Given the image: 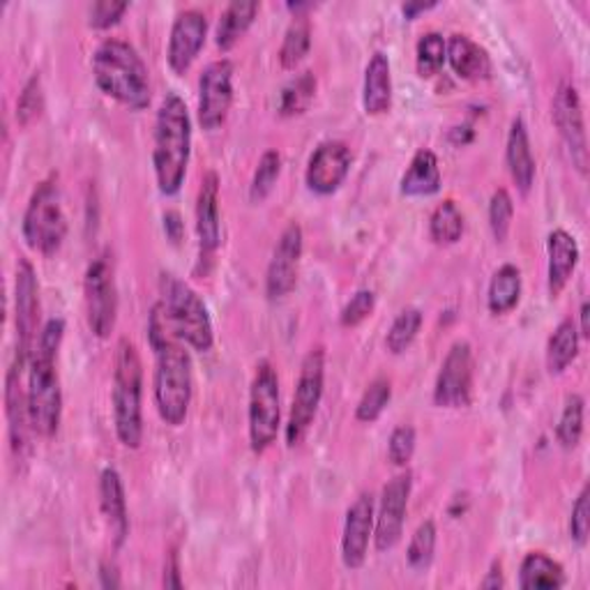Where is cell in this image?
<instances>
[{"label":"cell","mask_w":590,"mask_h":590,"mask_svg":"<svg viewBox=\"0 0 590 590\" xmlns=\"http://www.w3.org/2000/svg\"><path fill=\"white\" fill-rule=\"evenodd\" d=\"M553 125L563 138V144L570 153L572 166L581 176L588 174V134H586V118L581 95L572 81H563L558 86L551 104Z\"/></svg>","instance_id":"obj_12"},{"label":"cell","mask_w":590,"mask_h":590,"mask_svg":"<svg viewBox=\"0 0 590 590\" xmlns=\"http://www.w3.org/2000/svg\"><path fill=\"white\" fill-rule=\"evenodd\" d=\"M376 500L370 491H362L346 510L342 530V563L349 570H360L368 560L370 542L374 540Z\"/></svg>","instance_id":"obj_19"},{"label":"cell","mask_w":590,"mask_h":590,"mask_svg":"<svg viewBox=\"0 0 590 590\" xmlns=\"http://www.w3.org/2000/svg\"><path fill=\"white\" fill-rule=\"evenodd\" d=\"M402 194L411 196V199H423V196H434L441 189V166L438 157L429 148H420L406 174L402 176Z\"/></svg>","instance_id":"obj_28"},{"label":"cell","mask_w":590,"mask_h":590,"mask_svg":"<svg viewBox=\"0 0 590 590\" xmlns=\"http://www.w3.org/2000/svg\"><path fill=\"white\" fill-rule=\"evenodd\" d=\"M447 63L464 81H487L491 76V59L487 49L462 33L447 40Z\"/></svg>","instance_id":"obj_25"},{"label":"cell","mask_w":590,"mask_h":590,"mask_svg":"<svg viewBox=\"0 0 590 590\" xmlns=\"http://www.w3.org/2000/svg\"><path fill=\"white\" fill-rule=\"evenodd\" d=\"M312 49V23L307 17H293L289 23L282 46H279V63L284 70H296Z\"/></svg>","instance_id":"obj_34"},{"label":"cell","mask_w":590,"mask_h":590,"mask_svg":"<svg viewBox=\"0 0 590 590\" xmlns=\"http://www.w3.org/2000/svg\"><path fill=\"white\" fill-rule=\"evenodd\" d=\"M449 142H455L457 146H466L473 142V130L468 125L464 127H455L453 132H449Z\"/></svg>","instance_id":"obj_52"},{"label":"cell","mask_w":590,"mask_h":590,"mask_svg":"<svg viewBox=\"0 0 590 590\" xmlns=\"http://www.w3.org/2000/svg\"><path fill=\"white\" fill-rule=\"evenodd\" d=\"M588 532H590V489L586 485L579 491L577 500H575L572 517H570V538L579 547H586L588 545Z\"/></svg>","instance_id":"obj_45"},{"label":"cell","mask_w":590,"mask_h":590,"mask_svg":"<svg viewBox=\"0 0 590 590\" xmlns=\"http://www.w3.org/2000/svg\"><path fill=\"white\" fill-rule=\"evenodd\" d=\"M164 231H166L168 240L180 242V238L185 234V224H183V217L176 210L164 213Z\"/></svg>","instance_id":"obj_48"},{"label":"cell","mask_w":590,"mask_h":590,"mask_svg":"<svg viewBox=\"0 0 590 590\" xmlns=\"http://www.w3.org/2000/svg\"><path fill=\"white\" fill-rule=\"evenodd\" d=\"M445 63H447V40L441 33L432 31L417 40L415 70L420 76L423 79L436 76Z\"/></svg>","instance_id":"obj_36"},{"label":"cell","mask_w":590,"mask_h":590,"mask_svg":"<svg viewBox=\"0 0 590 590\" xmlns=\"http://www.w3.org/2000/svg\"><path fill=\"white\" fill-rule=\"evenodd\" d=\"M434 8H436V3H404V6H402V14H404L408 21H413V19H417L420 14H425V12L434 10Z\"/></svg>","instance_id":"obj_51"},{"label":"cell","mask_w":590,"mask_h":590,"mask_svg":"<svg viewBox=\"0 0 590 590\" xmlns=\"http://www.w3.org/2000/svg\"><path fill=\"white\" fill-rule=\"evenodd\" d=\"M234 63L229 59L213 61L199 79V123L206 132L219 130L234 106Z\"/></svg>","instance_id":"obj_15"},{"label":"cell","mask_w":590,"mask_h":590,"mask_svg":"<svg viewBox=\"0 0 590 590\" xmlns=\"http://www.w3.org/2000/svg\"><path fill=\"white\" fill-rule=\"evenodd\" d=\"M415 443H417V436L411 425L397 427L390 434V441H387V462L397 468H406L415 455Z\"/></svg>","instance_id":"obj_44"},{"label":"cell","mask_w":590,"mask_h":590,"mask_svg":"<svg viewBox=\"0 0 590 590\" xmlns=\"http://www.w3.org/2000/svg\"><path fill=\"white\" fill-rule=\"evenodd\" d=\"M505 162H508L517 189L526 196L532 183H536V157L530 151V136L524 118H515L510 125L508 144H505Z\"/></svg>","instance_id":"obj_26"},{"label":"cell","mask_w":590,"mask_h":590,"mask_svg":"<svg viewBox=\"0 0 590 590\" xmlns=\"http://www.w3.org/2000/svg\"><path fill=\"white\" fill-rule=\"evenodd\" d=\"M130 10V3H118V0H97L89 10V23L97 31H106V28L116 25L123 14Z\"/></svg>","instance_id":"obj_46"},{"label":"cell","mask_w":590,"mask_h":590,"mask_svg":"<svg viewBox=\"0 0 590 590\" xmlns=\"http://www.w3.org/2000/svg\"><path fill=\"white\" fill-rule=\"evenodd\" d=\"M279 425H282V397H279V376L268 360L257 364L255 379L249 387L247 429L249 447L255 455H263L277 441Z\"/></svg>","instance_id":"obj_8"},{"label":"cell","mask_w":590,"mask_h":590,"mask_svg":"<svg viewBox=\"0 0 590 590\" xmlns=\"http://www.w3.org/2000/svg\"><path fill=\"white\" fill-rule=\"evenodd\" d=\"M100 577H102V586L104 588H118L121 579H118V570L111 566V563H102L100 568Z\"/></svg>","instance_id":"obj_50"},{"label":"cell","mask_w":590,"mask_h":590,"mask_svg":"<svg viewBox=\"0 0 590 590\" xmlns=\"http://www.w3.org/2000/svg\"><path fill=\"white\" fill-rule=\"evenodd\" d=\"M83 300H86L89 328L100 340L111 337L118 321V287L116 270L108 255L91 261L83 277Z\"/></svg>","instance_id":"obj_10"},{"label":"cell","mask_w":590,"mask_h":590,"mask_svg":"<svg viewBox=\"0 0 590 590\" xmlns=\"http://www.w3.org/2000/svg\"><path fill=\"white\" fill-rule=\"evenodd\" d=\"M579 259L581 251L575 236L566 229H553L547 238V287L551 298H558L566 291Z\"/></svg>","instance_id":"obj_23"},{"label":"cell","mask_w":590,"mask_h":590,"mask_svg":"<svg viewBox=\"0 0 590 590\" xmlns=\"http://www.w3.org/2000/svg\"><path fill=\"white\" fill-rule=\"evenodd\" d=\"M282 176V155L279 151H266L257 164V172L249 183V201L263 204Z\"/></svg>","instance_id":"obj_38"},{"label":"cell","mask_w":590,"mask_h":590,"mask_svg":"<svg viewBox=\"0 0 590 590\" xmlns=\"http://www.w3.org/2000/svg\"><path fill=\"white\" fill-rule=\"evenodd\" d=\"M392 106V68L387 53L376 51L368 70H364L362 83V108L368 116H383Z\"/></svg>","instance_id":"obj_24"},{"label":"cell","mask_w":590,"mask_h":590,"mask_svg":"<svg viewBox=\"0 0 590 590\" xmlns=\"http://www.w3.org/2000/svg\"><path fill=\"white\" fill-rule=\"evenodd\" d=\"M466 229V221H464V213L459 210V206L453 199H445L443 204H438L429 217V236L436 245L447 247V245H457L464 236Z\"/></svg>","instance_id":"obj_33"},{"label":"cell","mask_w":590,"mask_h":590,"mask_svg":"<svg viewBox=\"0 0 590 590\" xmlns=\"http://www.w3.org/2000/svg\"><path fill=\"white\" fill-rule=\"evenodd\" d=\"M579 330L572 319L560 321L547 342V370L549 374H563L579 355Z\"/></svg>","instance_id":"obj_31"},{"label":"cell","mask_w":590,"mask_h":590,"mask_svg":"<svg viewBox=\"0 0 590 590\" xmlns=\"http://www.w3.org/2000/svg\"><path fill=\"white\" fill-rule=\"evenodd\" d=\"M513 219H515V201H513L510 192L500 187L491 194V199H489V229L496 242L508 240L510 229H513Z\"/></svg>","instance_id":"obj_41"},{"label":"cell","mask_w":590,"mask_h":590,"mask_svg":"<svg viewBox=\"0 0 590 590\" xmlns=\"http://www.w3.org/2000/svg\"><path fill=\"white\" fill-rule=\"evenodd\" d=\"M323 390H325V349L314 346L309 349V353L300 364V376L296 383L293 402L284 429L289 447H298L307 438L309 429H312L323 400Z\"/></svg>","instance_id":"obj_9"},{"label":"cell","mask_w":590,"mask_h":590,"mask_svg":"<svg viewBox=\"0 0 590 590\" xmlns=\"http://www.w3.org/2000/svg\"><path fill=\"white\" fill-rule=\"evenodd\" d=\"M259 10L261 6L257 0H234V3H229L217 23V33H215L217 46L221 51H231L245 38L251 23H255Z\"/></svg>","instance_id":"obj_29"},{"label":"cell","mask_w":590,"mask_h":590,"mask_svg":"<svg viewBox=\"0 0 590 590\" xmlns=\"http://www.w3.org/2000/svg\"><path fill=\"white\" fill-rule=\"evenodd\" d=\"M25 364L14 358L12 368L6 376V415H8V429H10V443L12 453L17 457H23L28 449V438H31L33 425H31V411H28V392L21 385V374Z\"/></svg>","instance_id":"obj_21"},{"label":"cell","mask_w":590,"mask_h":590,"mask_svg":"<svg viewBox=\"0 0 590 590\" xmlns=\"http://www.w3.org/2000/svg\"><path fill=\"white\" fill-rule=\"evenodd\" d=\"M473 349L466 340L449 346L434 383V404L441 408H464L473 397Z\"/></svg>","instance_id":"obj_14"},{"label":"cell","mask_w":590,"mask_h":590,"mask_svg":"<svg viewBox=\"0 0 590 590\" xmlns=\"http://www.w3.org/2000/svg\"><path fill=\"white\" fill-rule=\"evenodd\" d=\"M114 427L118 441L136 449L144 443V362L130 340H121L114 360Z\"/></svg>","instance_id":"obj_5"},{"label":"cell","mask_w":590,"mask_h":590,"mask_svg":"<svg viewBox=\"0 0 590 590\" xmlns=\"http://www.w3.org/2000/svg\"><path fill=\"white\" fill-rule=\"evenodd\" d=\"M206 38H208V17L201 10L192 8L174 19L172 33H168L166 61L176 76L189 72L194 61L199 59Z\"/></svg>","instance_id":"obj_17"},{"label":"cell","mask_w":590,"mask_h":590,"mask_svg":"<svg viewBox=\"0 0 590 590\" xmlns=\"http://www.w3.org/2000/svg\"><path fill=\"white\" fill-rule=\"evenodd\" d=\"M423 312L417 307H406L397 314V319L392 321L387 337H385V346L392 355H402L406 353L413 342L417 340L420 328H423Z\"/></svg>","instance_id":"obj_35"},{"label":"cell","mask_w":590,"mask_h":590,"mask_svg":"<svg viewBox=\"0 0 590 590\" xmlns=\"http://www.w3.org/2000/svg\"><path fill=\"white\" fill-rule=\"evenodd\" d=\"M21 234L25 245L42 257L59 255L68 238V215L63 210V194L59 178L42 180L25 206Z\"/></svg>","instance_id":"obj_7"},{"label":"cell","mask_w":590,"mask_h":590,"mask_svg":"<svg viewBox=\"0 0 590 590\" xmlns=\"http://www.w3.org/2000/svg\"><path fill=\"white\" fill-rule=\"evenodd\" d=\"M148 340L155 353L153 397L157 413L168 427H180L187 420L194 395L192 358L185 349L187 344L168 325L162 302L151 309Z\"/></svg>","instance_id":"obj_1"},{"label":"cell","mask_w":590,"mask_h":590,"mask_svg":"<svg viewBox=\"0 0 590 590\" xmlns=\"http://www.w3.org/2000/svg\"><path fill=\"white\" fill-rule=\"evenodd\" d=\"M196 236H199L201 263L213 261L221 245V217H219V176L208 172L196 196Z\"/></svg>","instance_id":"obj_20"},{"label":"cell","mask_w":590,"mask_h":590,"mask_svg":"<svg viewBox=\"0 0 590 590\" xmlns=\"http://www.w3.org/2000/svg\"><path fill=\"white\" fill-rule=\"evenodd\" d=\"M44 108V93H42V79L40 74H33L25 81V86L17 102V121L21 127L33 125Z\"/></svg>","instance_id":"obj_42"},{"label":"cell","mask_w":590,"mask_h":590,"mask_svg":"<svg viewBox=\"0 0 590 590\" xmlns=\"http://www.w3.org/2000/svg\"><path fill=\"white\" fill-rule=\"evenodd\" d=\"M436 542H438V530H436V524L432 519L423 521L415 528L413 538L408 542V549H406V560L415 572L429 570V566L434 563Z\"/></svg>","instance_id":"obj_37"},{"label":"cell","mask_w":590,"mask_h":590,"mask_svg":"<svg viewBox=\"0 0 590 590\" xmlns=\"http://www.w3.org/2000/svg\"><path fill=\"white\" fill-rule=\"evenodd\" d=\"M588 314H590V304H588V302H583V304H581V312H579V317H581V325H577V330H579V337H583V340H588V337H590Z\"/></svg>","instance_id":"obj_53"},{"label":"cell","mask_w":590,"mask_h":590,"mask_svg":"<svg viewBox=\"0 0 590 590\" xmlns=\"http://www.w3.org/2000/svg\"><path fill=\"white\" fill-rule=\"evenodd\" d=\"M480 586H483V588H489V590H498V588L505 586V577H503V566H500V560H494L491 568H489V572H487V577L483 579Z\"/></svg>","instance_id":"obj_49"},{"label":"cell","mask_w":590,"mask_h":590,"mask_svg":"<svg viewBox=\"0 0 590 590\" xmlns=\"http://www.w3.org/2000/svg\"><path fill=\"white\" fill-rule=\"evenodd\" d=\"M376 309V293L372 289H360L351 296V300L344 304L340 323L342 328H358L360 323L368 321Z\"/></svg>","instance_id":"obj_43"},{"label":"cell","mask_w":590,"mask_h":590,"mask_svg":"<svg viewBox=\"0 0 590 590\" xmlns=\"http://www.w3.org/2000/svg\"><path fill=\"white\" fill-rule=\"evenodd\" d=\"M65 340V321L49 319L28 362V411L33 432L42 438L59 434L63 420V387L59 376V351Z\"/></svg>","instance_id":"obj_2"},{"label":"cell","mask_w":590,"mask_h":590,"mask_svg":"<svg viewBox=\"0 0 590 590\" xmlns=\"http://www.w3.org/2000/svg\"><path fill=\"white\" fill-rule=\"evenodd\" d=\"M159 296L168 325H172L178 340L199 353L213 351L215 330L204 298L172 272H162Z\"/></svg>","instance_id":"obj_6"},{"label":"cell","mask_w":590,"mask_h":590,"mask_svg":"<svg viewBox=\"0 0 590 590\" xmlns=\"http://www.w3.org/2000/svg\"><path fill=\"white\" fill-rule=\"evenodd\" d=\"M14 323H17V360L23 364L31 362L33 349L40 328V284L38 272L28 259L17 263V282H14Z\"/></svg>","instance_id":"obj_11"},{"label":"cell","mask_w":590,"mask_h":590,"mask_svg":"<svg viewBox=\"0 0 590 590\" xmlns=\"http://www.w3.org/2000/svg\"><path fill=\"white\" fill-rule=\"evenodd\" d=\"M317 76L312 70H304L300 74H296L279 95V114L284 118H293L304 114V111L312 106L314 97H317Z\"/></svg>","instance_id":"obj_32"},{"label":"cell","mask_w":590,"mask_h":590,"mask_svg":"<svg viewBox=\"0 0 590 590\" xmlns=\"http://www.w3.org/2000/svg\"><path fill=\"white\" fill-rule=\"evenodd\" d=\"M164 588H183V577H180V556L178 549H172L166 556L164 563Z\"/></svg>","instance_id":"obj_47"},{"label":"cell","mask_w":590,"mask_h":590,"mask_svg":"<svg viewBox=\"0 0 590 590\" xmlns=\"http://www.w3.org/2000/svg\"><path fill=\"white\" fill-rule=\"evenodd\" d=\"M93 79L97 89L132 111L151 104V72L130 42L108 38L93 53Z\"/></svg>","instance_id":"obj_4"},{"label":"cell","mask_w":590,"mask_h":590,"mask_svg":"<svg viewBox=\"0 0 590 590\" xmlns=\"http://www.w3.org/2000/svg\"><path fill=\"white\" fill-rule=\"evenodd\" d=\"M192 157V118L185 100L168 93L157 111L153 136L155 180L164 196H176L187 176Z\"/></svg>","instance_id":"obj_3"},{"label":"cell","mask_w":590,"mask_h":590,"mask_svg":"<svg viewBox=\"0 0 590 590\" xmlns=\"http://www.w3.org/2000/svg\"><path fill=\"white\" fill-rule=\"evenodd\" d=\"M351 164L353 155L349 144L337 142V138L319 144V148L312 153V157H309L304 172V183L309 192H314L319 196L334 194L349 178Z\"/></svg>","instance_id":"obj_18"},{"label":"cell","mask_w":590,"mask_h":590,"mask_svg":"<svg viewBox=\"0 0 590 590\" xmlns=\"http://www.w3.org/2000/svg\"><path fill=\"white\" fill-rule=\"evenodd\" d=\"M392 400V383L390 379L385 376H379L374 379L368 390L362 392V397L355 406V420L358 423H364V425H372L376 423V420L383 415V411L387 408Z\"/></svg>","instance_id":"obj_40"},{"label":"cell","mask_w":590,"mask_h":590,"mask_svg":"<svg viewBox=\"0 0 590 590\" xmlns=\"http://www.w3.org/2000/svg\"><path fill=\"white\" fill-rule=\"evenodd\" d=\"M519 300H521V270L513 263H505L491 277L487 291V307L491 314L503 317L510 314L519 304Z\"/></svg>","instance_id":"obj_30"},{"label":"cell","mask_w":590,"mask_h":590,"mask_svg":"<svg viewBox=\"0 0 590 590\" xmlns=\"http://www.w3.org/2000/svg\"><path fill=\"white\" fill-rule=\"evenodd\" d=\"M304 249L302 227L291 221L279 236L272 259L266 272V296L268 300H284L298 284V268Z\"/></svg>","instance_id":"obj_16"},{"label":"cell","mask_w":590,"mask_h":590,"mask_svg":"<svg viewBox=\"0 0 590 590\" xmlns=\"http://www.w3.org/2000/svg\"><path fill=\"white\" fill-rule=\"evenodd\" d=\"M100 508L111 532V542L121 549L130 538V513L123 477L116 468H104L100 475Z\"/></svg>","instance_id":"obj_22"},{"label":"cell","mask_w":590,"mask_h":590,"mask_svg":"<svg viewBox=\"0 0 590 590\" xmlns=\"http://www.w3.org/2000/svg\"><path fill=\"white\" fill-rule=\"evenodd\" d=\"M413 491V473L404 468L383 487L381 503L374 521V547L385 553L395 549L404 536V524L408 513V500Z\"/></svg>","instance_id":"obj_13"},{"label":"cell","mask_w":590,"mask_h":590,"mask_svg":"<svg viewBox=\"0 0 590 590\" xmlns=\"http://www.w3.org/2000/svg\"><path fill=\"white\" fill-rule=\"evenodd\" d=\"M583 411L586 402L577 392L566 400L563 413H560V420L556 425V438L566 449H575L581 443L583 436Z\"/></svg>","instance_id":"obj_39"},{"label":"cell","mask_w":590,"mask_h":590,"mask_svg":"<svg viewBox=\"0 0 590 590\" xmlns=\"http://www.w3.org/2000/svg\"><path fill=\"white\" fill-rule=\"evenodd\" d=\"M521 590H558L568 583L563 566L545 551H528L519 568Z\"/></svg>","instance_id":"obj_27"}]
</instances>
